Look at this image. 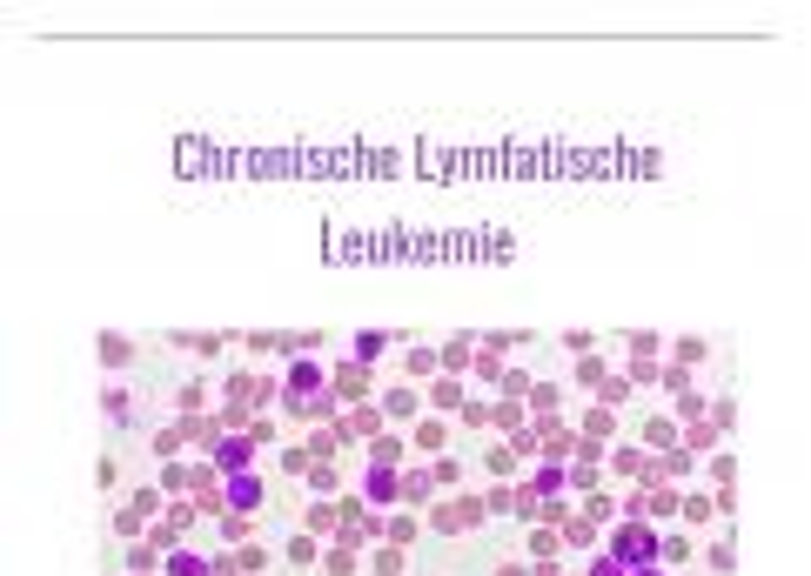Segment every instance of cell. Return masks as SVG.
I'll return each mask as SVG.
<instances>
[{
    "label": "cell",
    "mask_w": 811,
    "mask_h": 576,
    "mask_svg": "<svg viewBox=\"0 0 811 576\" xmlns=\"http://www.w3.org/2000/svg\"><path fill=\"white\" fill-rule=\"evenodd\" d=\"M329 382H336V402H342V409L376 396V369H369V362H356V355H329Z\"/></svg>",
    "instance_id": "obj_8"
},
{
    "label": "cell",
    "mask_w": 811,
    "mask_h": 576,
    "mask_svg": "<svg viewBox=\"0 0 811 576\" xmlns=\"http://www.w3.org/2000/svg\"><path fill=\"white\" fill-rule=\"evenodd\" d=\"M275 550H282V570H295V576H309L322 563V550H316V536H309V530H289Z\"/></svg>",
    "instance_id": "obj_15"
},
{
    "label": "cell",
    "mask_w": 811,
    "mask_h": 576,
    "mask_svg": "<svg viewBox=\"0 0 811 576\" xmlns=\"http://www.w3.org/2000/svg\"><path fill=\"white\" fill-rule=\"evenodd\" d=\"M429 496H436V483H429V463H409V469H403V503H409V510H423Z\"/></svg>",
    "instance_id": "obj_25"
},
{
    "label": "cell",
    "mask_w": 811,
    "mask_h": 576,
    "mask_svg": "<svg viewBox=\"0 0 811 576\" xmlns=\"http://www.w3.org/2000/svg\"><path fill=\"white\" fill-rule=\"evenodd\" d=\"M597 402H604V409H624V402H631V382H624L617 369H610V376L597 382Z\"/></svg>",
    "instance_id": "obj_35"
},
{
    "label": "cell",
    "mask_w": 811,
    "mask_h": 576,
    "mask_svg": "<svg viewBox=\"0 0 811 576\" xmlns=\"http://www.w3.org/2000/svg\"><path fill=\"white\" fill-rule=\"evenodd\" d=\"M564 576H584V563H577V570H570V563H564Z\"/></svg>",
    "instance_id": "obj_47"
},
{
    "label": "cell",
    "mask_w": 811,
    "mask_h": 576,
    "mask_svg": "<svg viewBox=\"0 0 811 576\" xmlns=\"http://www.w3.org/2000/svg\"><path fill=\"white\" fill-rule=\"evenodd\" d=\"M295 530H309V536H336V530H342V503H336V496H316V503H302Z\"/></svg>",
    "instance_id": "obj_16"
},
{
    "label": "cell",
    "mask_w": 811,
    "mask_h": 576,
    "mask_svg": "<svg viewBox=\"0 0 811 576\" xmlns=\"http://www.w3.org/2000/svg\"><path fill=\"white\" fill-rule=\"evenodd\" d=\"M490 576H530V563H517V556H503V563H496Z\"/></svg>",
    "instance_id": "obj_45"
},
{
    "label": "cell",
    "mask_w": 811,
    "mask_h": 576,
    "mask_svg": "<svg viewBox=\"0 0 811 576\" xmlns=\"http://www.w3.org/2000/svg\"><path fill=\"white\" fill-rule=\"evenodd\" d=\"M503 369H510V362H503L496 349H476V362H470V376H476V382H490V389L503 382Z\"/></svg>",
    "instance_id": "obj_34"
},
{
    "label": "cell",
    "mask_w": 811,
    "mask_h": 576,
    "mask_svg": "<svg viewBox=\"0 0 811 576\" xmlns=\"http://www.w3.org/2000/svg\"><path fill=\"white\" fill-rule=\"evenodd\" d=\"M322 576H356V543H336L322 556Z\"/></svg>",
    "instance_id": "obj_36"
},
{
    "label": "cell",
    "mask_w": 811,
    "mask_h": 576,
    "mask_svg": "<svg viewBox=\"0 0 811 576\" xmlns=\"http://www.w3.org/2000/svg\"><path fill=\"white\" fill-rule=\"evenodd\" d=\"M684 443H691V449H718V429H711V422H684Z\"/></svg>",
    "instance_id": "obj_43"
},
{
    "label": "cell",
    "mask_w": 811,
    "mask_h": 576,
    "mask_svg": "<svg viewBox=\"0 0 811 576\" xmlns=\"http://www.w3.org/2000/svg\"><path fill=\"white\" fill-rule=\"evenodd\" d=\"M403 342H409V335H396V329H356L349 342H342V355H356V362L376 369V362H383L389 349H403Z\"/></svg>",
    "instance_id": "obj_12"
},
{
    "label": "cell",
    "mask_w": 811,
    "mask_h": 576,
    "mask_svg": "<svg viewBox=\"0 0 811 576\" xmlns=\"http://www.w3.org/2000/svg\"><path fill=\"white\" fill-rule=\"evenodd\" d=\"M570 376L584 382V389H597V382H604V376H610V355H604V349H590V355H584V362H570Z\"/></svg>",
    "instance_id": "obj_31"
},
{
    "label": "cell",
    "mask_w": 811,
    "mask_h": 576,
    "mask_svg": "<svg viewBox=\"0 0 811 576\" xmlns=\"http://www.w3.org/2000/svg\"><path fill=\"white\" fill-rule=\"evenodd\" d=\"M476 469H490L496 483H517V449H510L503 436H496V443H483V456H476Z\"/></svg>",
    "instance_id": "obj_21"
},
{
    "label": "cell",
    "mask_w": 811,
    "mask_h": 576,
    "mask_svg": "<svg viewBox=\"0 0 811 576\" xmlns=\"http://www.w3.org/2000/svg\"><path fill=\"white\" fill-rule=\"evenodd\" d=\"M604 436H617V409L590 402V409H584V443H604Z\"/></svg>",
    "instance_id": "obj_27"
},
{
    "label": "cell",
    "mask_w": 811,
    "mask_h": 576,
    "mask_svg": "<svg viewBox=\"0 0 811 576\" xmlns=\"http://www.w3.org/2000/svg\"><path fill=\"white\" fill-rule=\"evenodd\" d=\"M275 402H282V416H289L295 429H329V422L342 416L336 382H329V362H322V355H289L282 376H275Z\"/></svg>",
    "instance_id": "obj_1"
},
{
    "label": "cell",
    "mask_w": 811,
    "mask_h": 576,
    "mask_svg": "<svg viewBox=\"0 0 811 576\" xmlns=\"http://www.w3.org/2000/svg\"><path fill=\"white\" fill-rule=\"evenodd\" d=\"M155 516H161V483H135L114 503V536L121 543H141V536L155 530Z\"/></svg>",
    "instance_id": "obj_5"
},
{
    "label": "cell",
    "mask_w": 811,
    "mask_h": 576,
    "mask_svg": "<svg viewBox=\"0 0 811 576\" xmlns=\"http://www.w3.org/2000/svg\"><path fill=\"white\" fill-rule=\"evenodd\" d=\"M704 355H711V342H704V335H684V342H671V362H677V369H691V376H698Z\"/></svg>",
    "instance_id": "obj_30"
},
{
    "label": "cell",
    "mask_w": 811,
    "mask_h": 576,
    "mask_svg": "<svg viewBox=\"0 0 811 576\" xmlns=\"http://www.w3.org/2000/svg\"><path fill=\"white\" fill-rule=\"evenodd\" d=\"M597 550L617 556L624 570H637V563H657V530H651V523H637V516H624V523H610V530L597 536Z\"/></svg>",
    "instance_id": "obj_4"
},
{
    "label": "cell",
    "mask_w": 811,
    "mask_h": 576,
    "mask_svg": "<svg viewBox=\"0 0 811 576\" xmlns=\"http://www.w3.org/2000/svg\"><path fill=\"white\" fill-rule=\"evenodd\" d=\"M222 510L262 523V516H269V476H262V469H235V476H222Z\"/></svg>",
    "instance_id": "obj_6"
},
{
    "label": "cell",
    "mask_w": 811,
    "mask_h": 576,
    "mask_svg": "<svg viewBox=\"0 0 811 576\" xmlns=\"http://www.w3.org/2000/svg\"><path fill=\"white\" fill-rule=\"evenodd\" d=\"M403 429H383V436H376V443H369V463H389V469H403Z\"/></svg>",
    "instance_id": "obj_28"
},
{
    "label": "cell",
    "mask_w": 811,
    "mask_h": 576,
    "mask_svg": "<svg viewBox=\"0 0 811 576\" xmlns=\"http://www.w3.org/2000/svg\"><path fill=\"white\" fill-rule=\"evenodd\" d=\"M228 409H242V416H255L262 402L275 396V376H255V369H228Z\"/></svg>",
    "instance_id": "obj_10"
},
{
    "label": "cell",
    "mask_w": 811,
    "mask_h": 576,
    "mask_svg": "<svg viewBox=\"0 0 811 576\" xmlns=\"http://www.w3.org/2000/svg\"><path fill=\"white\" fill-rule=\"evenodd\" d=\"M644 463H651V456H644L637 443H617V449L604 456V469L617 476V483H637V476H644Z\"/></svg>",
    "instance_id": "obj_22"
},
{
    "label": "cell",
    "mask_w": 811,
    "mask_h": 576,
    "mask_svg": "<svg viewBox=\"0 0 811 576\" xmlns=\"http://www.w3.org/2000/svg\"><path fill=\"white\" fill-rule=\"evenodd\" d=\"M429 483H436V489H456V483H463V463H456V456H436V463H429Z\"/></svg>",
    "instance_id": "obj_40"
},
{
    "label": "cell",
    "mask_w": 811,
    "mask_h": 576,
    "mask_svg": "<svg viewBox=\"0 0 811 576\" xmlns=\"http://www.w3.org/2000/svg\"><path fill=\"white\" fill-rule=\"evenodd\" d=\"M436 376V349H423V342H403V382H423Z\"/></svg>",
    "instance_id": "obj_26"
},
{
    "label": "cell",
    "mask_w": 811,
    "mask_h": 576,
    "mask_svg": "<svg viewBox=\"0 0 811 576\" xmlns=\"http://www.w3.org/2000/svg\"><path fill=\"white\" fill-rule=\"evenodd\" d=\"M356 496H362V510H369V516H389L396 503H403V469H389V463L356 469Z\"/></svg>",
    "instance_id": "obj_7"
},
{
    "label": "cell",
    "mask_w": 811,
    "mask_h": 576,
    "mask_svg": "<svg viewBox=\"0 0 811 576\" xmlns=\"http://www.w3.org/2000/svg\"><path fill=\"white\" fill-rule=\"evenodd\" d=\"M684 523L691 530H718V503L711 496H684Z\"/></svg>",
    "instance_id": "obj_33"
},
{
    "label": "cell",
    "mask_w": 811,
    "mask_h": 576,
    "mask_svg": "<svg viewBox=\"0 0 811 576\" xmlns=\"http://www.w3.org/2000/svg\"><path fill=\"white\" fill-rule=\"evenodd\" d=\"M470 362H476V342L470 335H456V342H443V349H436V369H443V376H470Z\"/></svg>",
    "instance_id": "obj_20"
},
{
    "label": "cell",
    "mask_w": 811,
    "mask_h": 576,
    "mask_svg": "<svg viewBox=\"0 0 811 576\" xmlns=\"http://www.w3.org/2000/svg\"><path fill=\"white\" fill-rule=\"evenodd\" d=\"M644 516H677V496H671V483L644 496Z\"/></svg>",
    "instance_id": "obj_42"
},
{
    "label": "cell",
    "mask_w": 811,
    "mask_h": 576,
    "mask_svg": "<svg viewBox=\"0 0 811 576\" xmlns=\"http://www.w3.org/2000/svg\"><path fill=\"white\" fill-rule=\"evenodd\" d=\"M631 576H671V570H664V563H637Z\"/></svg>",
    "instance_id": "obj_46"
},
{
    "label": "cell",
    "mask_w": 811,
    "mask_h": 576,
    "mask_svg": "<svg viewBox=\"0 0 811 576\" xmlns=\"http://www.w3.org/2000/svg\"><path fill=\"white\" fill-rule=\"evenodd\" d=\"M456 416H463V429H490V402H463V409H456Z\"/></svg>",
    "instance_id": "obj_44"
},
{
    "label": "cell",
    "mask_w": 811,
    "mask_h": 576,
    "mask_svg": "<svg viewBox=\"0 0 811 576\" xmlns=\"http://www.w3.org/2000/svg\"><path fill=\"white\" fill-rule=\"evenodd\" d=\"M691 556H698V543H691V536L684 530H671V536H657V563H664V570H684V563H691Z\"/></svg>",
    "instance_id": "obj_23"
},
{
    "label": "cell",
    "mask_w": 811,
    "mask_h": 576,
    "mask_svg": "<svg viewBox=\"0 0 811 576\" xmlns=\"http://www.w3.org/2000/svg\"><path fill=\"white\" fill-rule=\"evenodd\" d=\"M704 570H711V576H738V543H731V536H711V543H704Z\"/></svg>",
    "instance_id": "obj_24"
},
{
    "label": "cell",
    "mask_w": 811,
    "mask_h": 576,
    "mask_svg": "<svg viewBox=\"0 0 811 576\" xmlns=\"http://www.w3.org/2000/svg\"><path fill=\"white\" fill-rule=\"evenodd\" d=\"M376 409H383L389 429H416V416H423V396H416L409 382H396V389H383V402H376Z\"/></svg>",
    "instance_id": "obj_14"
},
{
    "label": "cell",
    "mask_w": 811,
    "mask_h": 576,
    "mask_svg": "<svg viewBox=\"0 0 811 576\" xmlns=\"http://www.w3.org/2000/svg\"><path fill=\"white\" fill-rule=\"evenodd\" d=\"M429 530L456 543V536H483L490 530V510H483V496H443V503H429Z\"/></svg>",
    "instance_id": "obj_3"
},
{
    "label": "cell",
    "mask_w": 811,
    "mask_h": 576,
    "mask_svg": "<svg viewBox=\"0 0 811 576\" xmlns=\"http://www.w3.org/2000/svg\"><path fill=\"white\" fill-rule=\"evenodd\" d=\"M637 449H644V456L677 449V416H644V422H637Z\"/></svg>",
    "instance_id": "obj_17"
},
{
    "label": "cell",
    "mask_w": 811,
    "mask_h": 576,
    "mask_svg": "<svg viewBox=\"0 0 811 576\" xmlns=\"http://www.w3.org/2000/svg\"><path fill=\"white\" fill-rule=\"evenodd\" d=\"M329 429H336V443H356V436H362V443H376L389 422H383V409H376V402H349V409H342Z\"/></svg>",
    "instance_id": "obj_11"
},
{
    "label": "cell",
    "mask_w": 811,
    "mask_h": 576,
    "mask_svg": "<svg viewBox=\"0 0 811 576\" xmlns=\"http://www.w3.org/2000/svg\"><path fill=\"white\" fill-rule=\"evenodd\" d=\"M101 369H108V376H121V369H141V349L128 342V335H101Z\"/></svg>",
    "instance_id": "obj_19"
},
{
    "label": "cell",
    "mask_w": 811,
    "mask_h": 576,
    "mask_svg": "<svg viewBox=\"0 0 811 576\" xmlns=\"http://www.w3.org/2000/svg\"><path fill=\"white\" fill-rule=\"evenodd\" d=\"M208 463L222 469V476H235V469H255V436H248V429H228L222 443L208 449Z\"/></svg>",
    "instance_id": "obj_13"
},
{
    "label": "cell",
    "mask_w": 811,
    "mask_h": 576,
    "mask_svg": "<svg viewBox=\"0 0 811 576\" xmlns=\"http://www.w3.org/2000/svg\"><path fill=\"white\" fill-rule=\"evenodd\" d=\"M429 402H436V409H463L470 396H463V382H456V376H443L436 389H429Z\"/></svg>",
    "instance_id": "obj_39"
},
{
    "label": "cell",
    "mask_w": 811,
    "mask_h": 576,
    "mask_svg": "<svg viewBox=\"0 0 811 576\" xmlns=\"http://www.w3.org/2000/svg\"><path fill=\"white\" fill-rule=\"evenodd\" d=\"M121 476H128V456H121V443H114L108 456H101V489L114 496V489H121Z\"/></svg>",
    "instance_id": "obj_37"
},
{
    "label": "cell",
    "mask_w": 811,
    "mask_h": 576,
    "mask_svg": "<svg viewBox=\"0 0 811 576\" xmlns=\"http://www.w3.org/2000/svg\"><path fill=\"white\" fill-rule=\"evenodd\" d=\"M517 483L530 489L537 503H564V496H570V463H557V456H537V463H530V476H517Z\"/></svg>",
    "instance_id": "obj_9"
},
{
    "label": "cell",
    "mask_w": 811,
    "mask_h": 576,
    "mask_svg": "<svg viewBox=\"0 0 811 576\" xmlns=\"http://www.w3.org/2000/svg\"><path fill=\"white\" fill-rule=\"evenodd\" d=\"M409 443H416V449H429V456H436V449H443V443H450V422H436V416H416V429H409Z\"/></svg>",
    "instance_id": "obj_29"
},
{
    "label": "cell",
    "mask_w": 811,
    "mask_h": 576,
    "mask_svg": "<svg viewBox=\"0 0 811 576\" xmlns=\"http://www.w3.org/2000/svg\"><path fill=\"white\" fill-rule=\"evenodd\" d=\"M369 570H376V576H403V570H409V556L396 550V543H383V550L369 556Z\"/></svg>",
    "instance_id": "obj_38"
},
{
    "label": "cell",
    "mask_w": 811,
    "mask_h": 576,
    "mask_svg": "<svg viewBox=\"0 0 811 576\" xmlns=\"http://www.w3.org/2000/svg\"><path fill=\"white\" fill-rule=\"evenodd\" d=\"M584 576H631V570H624V563H617V556H604V550H590V556H584Z\"/></svg>",
    "instance_id": "obj_41"
},
{
    "label": "cell",
    "mask_w": 811,
    "mask_h": 576,
    "mask_svg": "<svg viewBox=\"0 0 811 576\" xmlns=\"http://www.w3.org/2000/svg\"><path fill=\"white\" fill-rule=\"evenodd\" d=\"M101 409L121 436H148L155 429V382L141 376V369H121V376L101 382Z\"/></svg>",
    "instance_id": "obj_2"
},
{
    "label": "cell",
    "mask_w": 811,
    "mask_h": 576,
    "mask_svg": "<svg viewBox=\"0 0 811 576\" xmlns=\"http://www.w3.org/2000/svg\"><path fill=\"white\" fill-rule=\"evenodd\" d=\"M168 576H215V550H202V543H181V550H168V563H161Z\"/></svg>",
    "instance_id": "obj_18"
},
{
    "label": "cell",
    "mask_w": 811,
    "mask_h": 576,
    "mask_svg": "<svg viewBox=\"0 0 811 576\" xmlns=\"http://www.w3.org/2000/svg\"><path fill=\"white\" fill-rule=\"evenodd\" d=\"M383 543H396V550H416V543H423V530H416L409 516H383Z\"/></svg>",
    "instance_id": "obj_32"
}]
</instances>
